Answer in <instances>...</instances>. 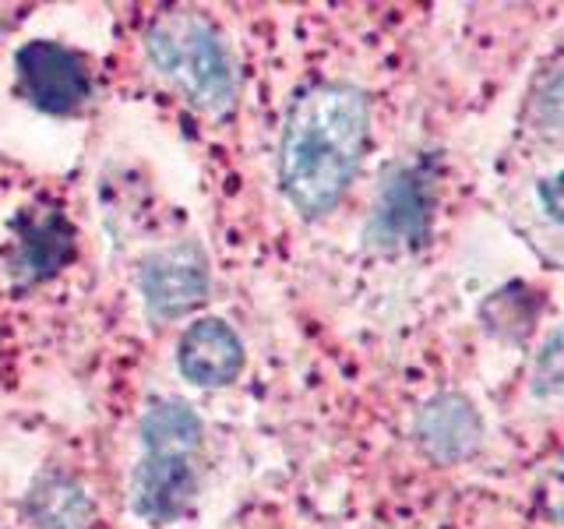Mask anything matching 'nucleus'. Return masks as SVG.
Instances as JSON below:
<instances>
[{
    "instance_id": "f257e3e1",
    "label": "nucleus",
    "mask_w": 564,
    "mask_h": 529,
    "mask_svg": "<svg viewBox=\"0 0 564 529\" xmlns=\"http://www.w3.org/2000/svg\"><path fill=\"white\" fill-rule=\"evenodd\" d=\"M370 106L360 88L325 82L293 102L279 149V181L304 216H325L343 202L367 149Z\"/></svg>"
},
{
    "instance_id": "f03ea898",
    "label": "nucleus",
    "mask_w": 564,
    "mask_h": 529,
    "mask_svg": "<svg viewBox=\"0 0 564 529\" xmlns=\"http://www.w3.org/2000/svg\"><path fill=\"white\" fill-rule=\"evenodd\" d=\"M149 61L159 75L176 82V88L205 114H226L234 106L237 85L226 53L198 14L166 11L149 25L145 35Z\"/></svg>"
},
{
    "instance_id": "7ed1b4c3",
    "label": "nucleus",
    "mask_w": 564,
    "mask_h": 529,
    "mask_svg": "<svg viewBox=\"0 0 564 529\" xmlns=\"http://www.w3.org/2000/svg\"><path fill=\"white\" fill-rule=\"evenodd\" d=\"M18 78L25 96L46 114H75L88 99V71L70 50L57 43H29L18 50Z\"/></svg>"
},
{
    "instance_id": "20e7f679",
    "label": "nucleus",
    "mask_w": 564,
    "mask_h": 529,
    "mask_svg": "<svg viewBox=\"0 0 564 529\" xmlns=\"http://www.w3.org/2000/svg\"><path fill=\"white\" fill-rule=\"evenodd\" d=\"M141 293L159 317H176L198 307L208 293V261L194 244H173L141 264Z\"/></svg>"
},
{
    "instance_id": "39448f33",
    "label": "nucleus",
    "mask_w": 564,
    "mask_h": 529,
    "mask_svg": "<svg viewBox=\"0 0 564 529\" xmlns=\"http://www.w3.org/2000/svg\"><path fill=\"white\" fill-rule=\"evenodd\" d=\"M416 438L437 463H458L476 452L484 438V420L466 396L445 392L431 399L416 417Z\"/></svg>"
},
{
    "instance_id": "423d86ee",
    "label": "nucleus",
    "mask_w": 564,
    "mask_h": 529,
    "mask_svg": "<svg viewBox=\"0 0 564 529\" xmlns=\"http://www.w3.org/2000/svg\"><path fill=\"white\" fill-rule=\"evenodd\" d=\"M194 498V469L184 455H155L145 458L134 469V511L152 522H170L191 505Z\"/></svg>"
},
{
    "instance_id": "0eeeda50",
    "label": "nucleus",
    "mask_w": 564,
    "mask_h": 529,
    "mask_svg": "<svg viewBox=\"0 0 564 529\" xmlns=\"http://www.w3.org/2000/svg\"><path fill=\"white\" fill-rule=\"evenodd\" d=\"M176 360H181V370L194 385H229L243 367V346L226 322L205 317V322L184 332Z\"/></svg>"
},
{
    "instance_id": "6e6552de",
    "label": "nucleus",
    "mask_w": 564,
    "mask_h": 529,
    "mask_svg": "<svg viewBox=\"0 0 564 529\" xmlns=\"http://www.w3.org/2000/svg\"><path fill=\"white\" fill-rule=\"evenodd\" d=\"M427 216H431L427 181H420L416 173H399L381 194L375 234H381V240H420L427 234Z\"/></svg>"
},
{
    "instance_id": "1a4fd4ad",
    "label": "nucleus",
    "mask_w": 564,
    "mask_h": 529,
    "mask_svg": "<svg viewBox=\"0 0 564 529\" xmlns=\"http://www.w3.org/2000/svg\"><path fill=\"white\" fill-rule=\"evenodd\" d=\"M145 452L155 455H194L202 445V420L184 402H155L141 420Z\"/></svg>"
},
{
    "instance_id": "9d476101",
    "label": "nucleus",
    "mask_w": 564,
    "mask_h": 529,
    "mask_svg": "<svg viewBox=\"0 0 564 529\" xmlns=\"http://www.w3.org/2000/svg\"><path fill=\"white\" fill-rule=\"evenodd\" d=\"M29 516L40 529H82L93 516V505L78 484L50 476L29 494Z\"/></svg>"
},
{
    "instance_id": "9b49d317",
    "label": "nucleus",
    "mask_w": 564,
    "mask_h": 529,
    "mask_svg": "<svg viewBox=\"0 0 564 529\" xmlns=\"http://www.w3.org/2000/svg\"><path fill=\"white\" fill-rule=\"evenodd\" d=\"M70 229L61 216H50L46 223L25 226V240H22V264L40 279L50 276L57 264L70 258Z\"/></svg>"
},
{
    "instance_id": "f8f14e48",
    "label": "nucleus",
    "mask_w": 564,
    "mask_h": 529,
    "mask_svg": "<svg viewBox=\"0 0 564 529\" xmlns=\"http://www.w3.org/2000/svg\"><path fill=\"white\" fill-rule=\"evenodd\" d=\"M533 392L540 399H564V328L543 343L533 364Z\"/></svg>"
},
{
    "instance_id": "ddd939ff",
    "label": "nucleus",
    "mask_w": 564,
    "mask_h": 529,
    "mask_svg": "<svg viewBox=\"0 0 564 529\" xmlns=\"http://www.w3.org/2000/svg\"><path fill=\"white\" fill-rule=\"evenodd\" d=\"M533 114H536V120L543 123V128L564 131V71H557V75H551L536 88Z\"/></svg>"
},
{
    "instance_id": "4468645a",
    "label": "nucleus",
    "mask_w": 564,
    "mask_h": 529,
    "mask_svg": "<svg viewBox=\"0 0 564 529\" xmlns=\"http://www.w3.org/2000/svg\"><path fill=\"white\" fill-rule=\"evenodd\" d=\"M540 202L546 208V216L564 226V170L557 176H551L546 184H540Z\"/></svg>"
}]
</instances>
